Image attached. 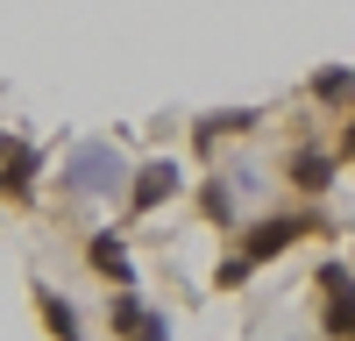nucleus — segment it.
Listing matches in <instances>:
<instances>
[{"label": "nucleus", "instance_id": "nucleus-10", "mask_svg": "<svg viewBox=\"0 0 355 341\" xmlns=\"http://www.w3.org/2000/svg\"><path fill=\"white\" fill-rule=\"evenodd\" d=\"M199 213L227 227V220H234V178H214V185H206V192H199Z\"/></svg>", "mask_w": 355, "mask_h": 341}, {"label": "nucleus", "instance_id": "nucleus-5", "mask_svg": "<svg viewBox=\"0 0 355 341\" xmlns=\"http://www.w3.org/2000/svg\"><path fill=\"white\" fill-rule=\"evenodd\" d=\"M36 150H28V142H15V150H8V164H0V199H15V207H21V199L28 192H36Z\"/></svg>", "mask_w": 355, "mask_h": 341}, {"label": "nucleus", "instance_id": "nucleus-3", "mask_svg": "<svg viewBox=\"0 0 355 341\" xmlns=\"http://www.w3.org/2000/svg\"><path fill=\"white\" fill-rule=\"evenodd\" d=\"M178 185H185V170H178L171 157L142 164V170H135V185H128V213H157V207H164V199H171Z\"/></svg>", "mask_w": 355, "mask_h": 341}, {"label": "nucleus", "instance_id": "nucleus-12", "mask_svg": "<svg viewBox=\"0 0 355 341\" xmlns=\"http://www.w3.org/2000/svg\"><path fill=\"white\" fill-rule=\"evenodd\" d=\"M135 341H171V327H164V313H142V320H135Z\"/></svg>", "mask_w": 355, "mask_h": 341}, {"label": "nucleus", "instance_id": "nucleus-1", "mask_svg": "<svg viewBox=\"0 0 355 341\" xmlns=\"http://www.w3.org/2000/svg\"><path fill=\"white\" fill-rule=\"evenodd\" d=\"M299 235H313V220H263L256 227V235L242 242V249H234L227 256V263H220V292H227V284H242L256 263H270V256H284L291 242H299Z\"/></svg>", "mask_w": 355, "mask_h": 341}, {"label": "nucleus", "instance_id": "nucleus-9", "mask_svg": "<svg viewBox=\"0 0 355 341\" xmlns=\"http://www.w3.org/2000/svg\"><path fill=\"white\" fill-rule=\"evenodd\" d=\"M320 327H327V341H355V284L327 292V313H320Z\"/></svg>", "mask_w": 355, "mask_h": 341}, {"label": "nucleus", "instance_id": "nucleus-8", "mask_svg": "<svg viewBox=\"0 0 355 341\" xmlns=\"http://www.w3.org/2000/svg\"><path fill=\"white\" fill-rule=\"evenodd\" d=\"M249 128H263V114H256V107H242V114H206V121L192 128V142H199V150H214L220 135H249Z\"/></svg>", "mask_w": 355, "mask_h": 341}, {"label": "nucleus", "instance_id": "nucleus-2", "mask_svg": "<svg viewBox=\"0 0 355 341\" xmlns=\"http://www.w3.org/2000/svg\"><path fill=\"white\" fill-rule=\"evenodd\" d=\"M64 185L78 199H107L114 185H121V150H114V142H78V150L64 157Z\"/></svg>", "mask_w": 355, "mask_h": 341}, {"label": "nucleus", "instance_id": "nucleus-13", "mask_svg": "<svg viewBox=\"0 0 355 341\" xmlns=\"http://www.w3.org/2000/svg\"><path fill=\"white\" fill-rule=\"evenodd\" d=\"M341 150H348V157H355V121H348V135H341Z\"/></svg>", "mask_w": 355, "mask_h": 341}, {"label": "nucleus", "instance_id": "nucleus-4", "mask_svg": "<svg viewBox=\"0 0 355 341\" xmlns=\"http://www.w3.org/2000/svg\"><path fill=\"white\" fill-rule=\"evenodd\" d=\"M85 263H93L100 277H114V284H135V256L121 249V235H114V227H107V235H93V242H85Z\"/></svg>", "mask_w": 355, "mask_h": 341}, {"label": "nucleus", "instance_id": "nucleus-7", "mask_svg": "<svg viewBox=\"0 0 355 341\" xmlns=\"http://www.w3.org/2000/svg\"><path fill=\"white\" fill-rule=\"evenodd\" d=\"M36 313H43V327L57 334V341H85V320L64 306V292H50V284H36Z\"/></svg>", "mask_w": 355, "mask_h": 341}, {"label": "nucleus", "instance_id": "nucleus-14", "mask_svg": "<svg viewBox=\"0 0 355 341\" xmlns=\"http://www.w3.org/2000/svg\"><path fill=\"white\" fill-rule=\"evenodd\" d=\"M8 150H15V135H0V157H8Z\"/></svg>", "mask_w": 355, "mask_h": 341}, {"label": "nucleus", "instance_id": "nucleus-11", "mask_svg": "<svg viewBox=\"0 0 355 341\" xmlns=\"http://www.w3.org/2000/svg\"><path fill=\"white\" fill-rule=\"evenodd\" d=\"M313 93H320V100H348V93H355V71H348V64H341V71H320Z\"/></svg>", "mask_w": 355, "mask_h": 341}, {"label": "nucleus", "instance_id": "nucleus-6", "mask_svg": "<svg viewBox=\"0 0 355 341\" xmlns=\"http://www.w3.org/2000/svg\"><path fill=\"white\" fill-rule=\"evenodd\" d=\"M284 170H291V185H299L306 199H320V192L334 185V157H327V150H291Z\"/></svg>", "mask_w": 355, "mask_h": 341}]
</instances>
